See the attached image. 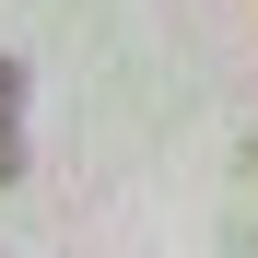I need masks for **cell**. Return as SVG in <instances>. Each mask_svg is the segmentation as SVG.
<instances>
[{
	"label": "cell",
	"instance_id": "6da1fadb",
	"mask_svg": "<svg viewBox=\"0 0 258 258\" xmlns=\"http://www.w3.org/2000/svg\"><path fill=\"white\" fill-rule=\"evenodd\" d=\"M24 164V59H0V188Z\"/></svg>",
	"mask_w": 258,
	"mask_h": 258
}]
</instances>
